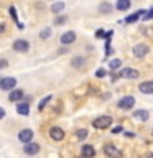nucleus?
<instances>
[{
    "label": "nucleus",
    "instance_id": "a211bd4d",
    "mask_svg": "<svg viewBox=\"0 0 153 158\" xmlns=\"http://www.w3.org/2000/svg\"><path fill=\"white\" fill-rule=\"evenodd\" d=\"M130 0H118V2L115 3V8L117 10H128L130 8Z\"/></svg>",
    "mask_w": 153,
    "mask_h": 158
},
{
    "label": "nucleus",
    "instance_id": "9d476101",
    "mask_svg": "<svg viewBox=\"0 0 153 158\" xmlns=\"http://www.w3.org/2000/svg\"><path fill=\"white\" fill-rule=\"evenodd\" d=\"M76 41V33L74 31H66V33H63L61 35V44H71V43H74Z\"/></svg>",
    "mask_w": 153,
    "mask_h": 158
},
{
    "label": "nucleus",
    "instance_id": "f3484780",
    "mask_svg": "<svg viewBox=\"0 0 153 158\" xmlns=\"http://www.w3.org/2000/svg\"><path fill=\"white\" fill-rule=\"evenodd\" d=\"M143 13H147L145 10H138V12H135L133 15H130V17H127V18H125V22H127V23H133V22H137V20L140 18Z\"/></svg>",
    "mask_w": 153,
    "mask_h": 158
},
{
    "label": "nucleus",
    "instance_id": "39448f33",
    "mask_svg": "<svg viewBox=\"0 0 153 158\" xmlns=\"http://www.w3.org/2000/svg\"><path fill=\"white\" fill-rule=\"evenodd\" d=\"M148 51H150V48H148L147 44H143V43L135 44V46H133V56H135V58H143V56H147Z\"/></svg>",
    "mask_w": 153,
    "mask_h": 158
},
{
    "label": "nucleus",
    "instance_id": "20e7f679",
    "mask_svg": "<svg viewBox=\"0 0 153 158\" xmlns=\"http://www.w3.org/2000/svg\"><path fill=\"white\" fill-rule=\"evenodd\" d=\"M15 84H17V79L15 77H2V81H0V89H2V91H12L15 87Z\"/></svg>",
    "mask_w": 153,
    "mask_h": 158
},
{
    "label": "nucleus",
    "instance_id": "0eeeda50",
    "mask_svg": "<svg viewBox=\"0 0 153 158\" xmlns=\"http://www.w3.org/2000/svg\"><path fill=\"white\" fill-rule=\"evenodd\" d=\"M49 137H51L54 142H59L64 138V130L61 127H51L49 128Z\"/></svg>",
    "mask_w": 153,
    "mask_h": 158
},
{
    "label": "nucleus",
    "instance_id": "b1692460",
    "mask_svg": "<svg viewBox=\"0 0 153 158\" xmlns=\"http://www.w3.org/2000/svg\"><path fill=\"white\" fill-rule=\"evenodd\" d=\"M49 101H51V96H46V97L43 99V101H39V104H38V110H43V109L46 107V104H48Z\"/></svg>",
    "mask_w": 153,
    "mask_h": 158
},
{
    "label": "nucleus",
    "instance_id": "c756f323",
    "mask_svg": "<svg viewBox=\"0 0 153 158\" xmlns=\"http://www.w3.org/2000/svg\"><path fill=\"white\" fill-rule=\"evenodd\" d=\"M64 22H66V17H59L54 23H56V25H61V23H64Z\"/></svg>",
    "mask_w": 153,
    "mask_h": 158
},
{
    "label": "nucleus",
    "instance_id": "f704fd0d",
    "mask_svg": "<svg viewBox=\"0 0 153 158\" xmlns=\"http://www.w3.org/2000/svg\"><path fill=\"white\" fill-rule=\"evenodd\" d=\"M148 158H153V153H150V155H148Z\"/></svg>",
    "mask_w": 153,
    "mask_h": 158
},
{
    "label": "nucleus",
    "instance_id": "cd10ccee",
    "mask_svg": "<svg viewBox=\"0 0 153 158\" xmlns=\"http://www.w3.org/2000/svg\"><path fill=\"white\" fill-rule=\"evenodd\" d=\"M7 66H8V61H7V59H0V69H5Z\"/></svg>",
    "mask_w": 153,
    "mask_h": 158
},
{
    "label": "nucleus",
    "instance_id": "5701e85b",
    "mask_svg": "<svg viewBox=\"0 0 153 158\" xmlns=\"http://www.w3.org/2000/svg\"><path fill=\"white\" fill-rule=\"evenodd\" d=\"M120 64H122V61H120V59H112V61L109 63V66H110V69H112V71H115V69H118V68H120Z\"/></svg>",
    "mask_w": 153,
    "mask_h": 158
},
{
    "label": "nucleus",
    "instance_id": "bb28decb",
    "mask_svg": "<svg viewBox=\"0 0 153 158\" xmlns=\"http://www.w3.org/2000/svg\"><path fill=\"white\" fill-rule=\"evenodd\" d=\"M105 74H107V73H105V69H97L96 76H97V77H104V76H105Z\"/></svg>",
    "mask_w": 153,
    "mask_h": 158
},
{
    "label": "nucleus",
    "instance_id": "c9c22d12",
    "mask_svg": "<svg viewBox=\"0 0 153 158\" xmlns=\"http://www.w3.org/2000/svg\"><path fill=\"white\" fill-rule=\"evenodd\" d=\"M151 135H153V128H151Z\"/></svg>",
    "mask_w": 153,
    "mask_h": 158
},
{
    "label": "nucleus",
    "instance_id": "6e6552de",
    "mask_svg": "<svg viewBox=\"0 0 153 158\" xmlns=\"http://www.w3.org/2000/svg\"><path fill=\"white\" fill-rule=\"evenodd\" d=\"M31 138H33V132L30 130V128H23V130H20V133H18V140L23 142L25 145L31 142Z\"/></svg>",
    "mask_w": 153,
    "mask_h": 158
},
{
    "label": "nucleus",
    "instance_id": "7c9ffc66",
    "mask_svg": "<svg viewBox=\"0 0 153 158\" xmlns=\"http://www.w3.org/2000/svg\"><path fill=\"white\" fill-rule=\"evenodd\" d=\"M120 132H122V127L120 125H117V127L112 128V133H120Z\"/></svg>",
    "mask_w": 153,
    "mask_h": 158
},
{
    "label": "nucleus",
    "instance_id": "4468645a",
    "mask_svg": "<svg viewBox=\"0 0 153 158\" xmlns=\"http://www.w3.org/2000/svg\"><path fill=\"white\" fill-rule=\"evenodd\" d=\"M138 89H140V92H143V94H153V81L142 82Z\"/></svg>",
    "mask_w": 153,
    "mask_h": 158
},
{
    "label": "nucleus",
    "instance_id": "1a4fd4ad",
    "mask_svg": "<svg viewBox=\"0 0 153 158\" xmlns=\"http://www.w3.org/2000/svg\"><path fill=\"white\" fill-rule=\"evenodd\" d=\"M140 76V73L137 69H132V68H123L120 71V77H127V79H137Z\"/></svg>",
    "mask_w": 153,
    "mask_h": 158
},
{
    "label": "nucleus",
    "instance_id": "7ed1b4c3",
    "mask_svg": "<svg viewBox=\"0 0 153 158\" xmlns=\"http://www.w3.org/2000/svg\"><path fill=\"white\" fill-rule=\"evenodd\" d=\"M118 109H122V110H128V109H132L133 106H135V97L133 96H125L122 97L120 101H118Z\"/></svg>",
    "mask_w": 153,
    "mask_h": 158
},
{
    "label": "nucleus",
    "instance_id": "2eb2a0df",
    "mask_svg": "<svg viewBox=\"0 0 153 158\" xmlns=\"http://www.w3.org/2000/svg\"><path fill=\"white\" fill-rule=\"evenodd\" d=\"M23 96H25V94H23V91H22V89H13V91L10 92L8 99H10L12 102H18L20 99H23Z\"/></svg>",
    "mask_w": 153,
    "mask_h": 158
},
{
    "label": "nucleus",
    "instance_id": "72a5a7b5",
    "mask_svg": "<svg viewBox=\"0 0 153 158\" xmlns=\"http://www.w3.org/2000/svg\"><path fill=\"white\" fill-rule=\"evenodd\" d=\"M2 30H3V25H0V33H2Z\"/></svg>",
    "mask_w": 153,
    "mask_h": 158
},
{
    "label": "nucleus",
    "instance_id": "a878e982",
    "mask_svg": "<svg viewBox=\"0 0 153 158\" xmlns=\"http://www.w3.org/2000/svg\"><path fill=\"white\" fill-rule=\"evenodd\" d=\"M10 15H12L13 20H18V15H17V10H15V7H10Z\"/></svg>",
    "mask_w": 153,
    "mask_h": 158
},
{
    "label": "nucleus",
    "instance_id": "9b49d317",
    "mask_svg": "<svg viewBox=\"0 0 153 158\" xmlns=\"http://www.w3.org/2000/svg\"><path fill=\"white\" fill-rule=\"evenodd\" d=\"M23 152L27 153V155H36V153L39 152V145L35 143V142H30L23 147Z\"/></svg>",
    "mask_w": 153,
    "mask_h": 158
},
{
    "label": "nucleus",
    "instance_id": "ddd939ff",
    "mask_svg": "<svg viewBox=\"0 0 153 158\" xmlns=\"http://www.w3.org/2000/svg\"><path fill=\"white\" fill-rule=\"evenodd\" d=\"M81 153H82L84 158H94V155H96V150H94L92 145H82Z\"/></svg>",
    "mask_w": 153,
    "mask_h": 158
},
{
    "label": "nucleus",
    "instance_id": "f8f14e48",
    "mask_svg": "<svg viewBox=\"0 0 153 158\" xmlns=\"http://www.w3.org/2000/svg\"><path fill=\"white\" fill-rule=\"evenodd\" d=\"M133 118H137V120H140V122H147L148 118H150V114L147 110H143V109H140V110L133 112Z\"/></svg>",
    "mask_w": 153,
    "mask_h": 158
},
{
    "label": "nucleus",
    "instance_id": "2f4dec72",
    "mask_svg": "<svg viewBox=\"0 0 153 158\" xmlns=\"http://www.w3.org/2000/svg\"><path fill=\"white\" fill-rule=\"evenodd\" d=\"M3 117H5V110H3L2 107H0V118H3Z\"/></svg>",
    "mask_w": 153,
    "mask_h": 158
},
{
    "label": "nucleus",
    "instance_id": "412c9836",
    "mask_svg": "<svg viewBox=\"0 0 153 158\" xmlns=\"http://www.w3.org/2000/svg\"><path fill=\"white\" fill-rule=\"evenodd\" d=\"M99 10H101V13H109V12L112 10V5L109 3V2H104V3H101Z\"/></svg>",
    "mask_w": 153,
    "mask_h": 158
},
{
    "label": "nucleus",
    "instance_id": "f03ea898",
    "mask_svg": "<svg viewBox=\"0 0 153 158\" xmlns=\"http://www.w3.org/2000/svg\"><path fill=\"white\" fill-rule=\"evenodd\" d=\"M104 153L109 156V158H122V152L118 150L115 145H112V143H107L105 147H104Z\"/></svg>",
    "mask_w": 153,
    "mask_h": 158
},
{
    "label": "nucleus",
    "instance_id": "393cba45",
    "mask_svg": "<svg viewBox=\"0 0 153 158\" xmlns=\"http://www.w3.org/2000/svg\"><path fill=\"white\" fill-rule=\"evenodd\" d=\"M76 137L79 138V140H84V138L87 137V130L86 128H79V130L76 132Z\"/></svg>",
    "mask_w": 153,
    "mask_h": 158
},
{
    "label": "nucleus",
    "instance_id": "c85d7f7f",
    "mask_svg": "<svg viewBox=\"0 0 153 158\" xmlns=\"http://www.w3.org/2000/svg\"><path fill=\"white\" fill-rule=\"evenodd\" d=\"M150 18H153V8H151L147 15H143V20H150Z\"/></svg>",
    "mask_w": 153,
    "mask_h": 158
},
{
    "label": "nucleus",
    "instance_id": "423d86ee",
    "mask_svg": "<svg viewBox=\"0 0 153 158\" xmlns=\"http://www.w3.org/2000/svg\"><path fill=\"white\" fill-rule=\"evenodd\" d=\"M13 49H15V51H18V53H25V51H28V49H30V43L27 41V40H15Z\"/></svg>",
    "mask_w": 153,
    "mask_h": 158
},
{
    "label": "nucleus",
    "instance_id": "4be33fe9",
    "mask_svg": "<svg viewBox=\"0 0 153 158\" xmlns=\"http://www.w3.org/2000/svg\"><path fill=\"white\" fill-rule=\"evenodd\" d=\"M49 36H51V28H49V27H46L41 33H39V38H41V40H48Z\"/></svg>",
    "mask_w": 153,
    "mask_h": 158
},
{
    "label": "nucleus",
    "instance_id": "473e14b6",
    "mask_svg": "<svg viewBox=\"0 0 153 158\" xmlns=\"http://www.w3.org/2000/svg\"><path fill=\"white\" fill-rule=\"evenodd\" d=\"M96 36H104V31H102V30H99V31L96 33Z\"/></svg>",
    "mask_w": 153,
    "mask_h": 158
},
{
    "label": "nucleus",
    "instance_id": "aec40b11",
    "mask_svg": "<svg viewBox=\"0 0 153 158\" xmlns=\"http://www.w3.org/2000/svg\"><path fill=\"white\" fill-rule=\"evenodd\" d=\"M51 10H53L54 13L63 12V10H64V2H56V3H53V5H51Z\"/></svg>",
    "mask_w": 153,
    "mask_h": 158
},
{
    "label": "nucleus",
    "instance_id": "f257e3e1",
    "mask_svg": "<svg viewBox=\"0 0 153 158\" xmlns=\"http://www.w3.org/2000/svg\"><path fill=\"white\" fill-rule=\"evenodd\" d=\"M110 123H112V117H109V115H101V117H97V118H94V122H92V125L96 127V128H107V127H110Z\"/></svg>",
    "mask_w": 153,
    "mask_h": 158
},
{
    "label": "nucleus",
    "instance_id": "dca6fc26",
    "mask_svg": "<svg viewBox=\"0 0 153 158\" xmlns=\"http://www.w3.org/2000/svg\"><path fill=\"white\" fill-rule=\"evenodd\" d=\"M17 112L20 114V115H28V114H30L28 102H20L18 106H17Z\"/></svg>",
    "mask_w": 153,
    "mask_h": 158
},
{
    "label": "nucleus",
    "instance_id": "6ab92c4d",
    "mask_svg": "<svg viewBox=\"0 0 153 158\" xmlns=\"http://www.w3.org/2000/svg\"><path fill=\"white\" fill-rule=\"evenodd\" d=\"M72 66L74 68H82L84 66V64H86V59H84V58H81V56H77V58H74L72 59Z\"/></svg>",
    "mask_w": 153,
    "mask_h": 158
}]
</instances>
